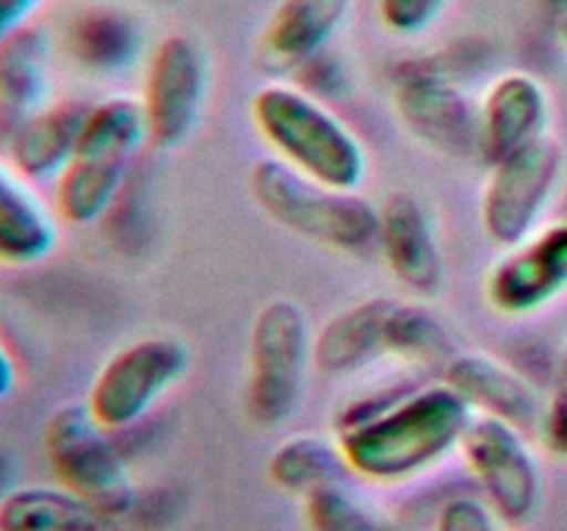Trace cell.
I'll list each match as a JSON object with an SVG mask.
<instances>
[{
  "label": "cell",
  "instance_id": "cell-26",
  "mask_svg": "<svg viewBox=\"0 0 567 531\" xmlns=\"http://www.w3.org/2000/svg\"><path fill=\"white\" fill-rule=\"evenodd\" d=\"M537 435H540L543 448L551 457L565 459L567 462V343L559 352L557 365H554L551 387L543 396V413L540 424H537Z\"/></svg>",
  "mask_w": 567,
  "mask_h": 531
},
{
  "label": "cell",
  "instance_id": "cell-28",
  "mask_svg": "<svg viewBox=\"0 0 567 531\" xmlns=\"http://www.w3.org/2000/svg\"><path fill=\"white\" fill-rule=\"evenodd\" d=\"M435 531H509L482 496H454L441 507Z\"/></svg>",
  "mask_w": 567,
  "mask_h": 531
},
{
  "label": "cell",
  "instance_id": "cell-12",
  "mask_svg": "<svg viewBox=\"0 0 567 531\" xmlns=\"http://www.w3.org/2000/svg\"><path fill=\"white\" fill-rule=\"evenodd\" d=\"M567 293V216L537 227L493 263L485 296L496 313L526 319Z\"/></svg>",
  "mask_w": 567,
  "mask_h": 531
},
{
  "label": "cell",
  "instance_id": "cell-4",
  "mask_svg": "<svg viewBox=\"0 0 567 531\" xmlns=\"http://www.w3.org/2000/svg\"><path fill=\"white\" fill-rule=\"evenodd\" d=\"M255 205L282 230L341 254H377L380 208L358 191L324 186L280 158H260L249 169Z\"/></svg>",
  "mask_w": 567,
  "mask_h": 531
},
{
  "label": "cell",
  "instance_id": "cell-31",
  "mask_svg": "<svg viewBox=\"0 0 567 531\" xmlns=\"http://www.w3.org/2000/svg\"><path fill=\"white\" fill-rule=\"evenodd\" d=\"M11 485H14V465H11L9 457H3V454H0V498H3L6 492L14 490Z\"/></svg>",
  "mask_w": 567,
  "mask_h": 531
},
{
  "label": "cell",
  "instance_id": "cell-14",
  "mask_svg": "<svg viewBox=\"0 0 567 531\" xmlns=\"http://www.w3.org/2000/svg\"><path fill=\"white\" fill-rule=\"evenodd\" d=\"M551 127V94L524 70L493 77L480 103V160L487 166L543 142Z\"/></svg>",
  "mask_w": 567,
  "mask_h": 531
},
{
  "label": "cell",
  "instance_id": "cell-9",
  "mask_svg": "<svg viewBox=\"0 0 567 531\" xmlns=\"http://www.w3.org/2000/svg\"><path fill=\"white\" fill-rule=\"evenodd\" d=\"M210 94V59L192 33H166L153 44L142 75L147 144L175 149L192 138Z\"/></svg>",
  "mask_w": 567,
  "mask_h": 531
},
{
  "label": "cell",
  "instance_id": "cell-13",
  "mask_svg": "<svg viewBox=\"0 0 567 531\" xmlns=\"http://www.w3.org/2000/svg\"><path fill=\"white\" fill-rule=\"evenodd\" d=\"M377 208V254L388 274L415 299L437 296L446 282V258L426 205L415 194L393 191Z\"/></svg>",
  "mask_w": 567,
  "mask_h": 531
},
{
  "label": "cell",
  "instance_id": "cell-5",
  "mask_svg": "<svg viewBox=\"0 0 567 531\" xmlns=\"http://www.w3.org/2000/svg\"><path fill=\"white\" fill-rule=\"evenodd\" d=\"M313 324L297 299L260 304L249 326V368L244 407L260 429H277L297 413L313 368Z\"/></svg>",
  "mask_w": 567,
  "mask_h": 531
},
{
  "label": "cell",
  "instance_id": "cell-25",
  "mask_svg": "<svg viewBox=\"0 0 567 531\" xmlns=\"http://www.w3.org/2000/svg\"><path fill=\"white\" fill-rule=\"evenodd\" d=\"M305 525L308 531H399L341 485L305 496Z\"/></svg>",
  "mask_w": 567,
  "mask_h": 531
},
{
  "label": "cell",
  "instance_id": "cell-34",
  "mask_svg": "<svg viewBox=\"0 0 567 531\" xmlns=\"http://www.w3.org/2000/svg\"><path fill=\"white\" fill-rule=\"evenodd\" d=\"M565 214H567V188H565Z\"/></svg>",
  "mask_w": 567,
  "mask_h": 531
},
{
  "label": "cell",
  "instance_id": "cell-6",
  "mask_svg": "<svg viewBox=\"0 0 567 531\" xmlns=\"http://www.w3.org/2000/svg\"><path fill=\"white\" fill-rule=\"evenodd\" d=\"M42 448L59 485L125 520L136 507V487L125 457L86 402L64 404L44 420Z\"/></svg>",
  "mask_w": 567,
  "mask_h": 531
},
{
  "label": "cell",
  "instance_id": "cell-7",
  "mask_svg": "<svg viewBox=\"0 0 567 531\" xmlns=\"http://www.w3.org/2000/svg\"><path fill=\"white\" fill-rule=\"evenodd\" d=\"M192 352L175 335H144L116 348L97 368L86 407L109 431H125L153 413L161 398L181 385Z\"/></svg>",
  "mask_w": 567,
  "mask_h": 531
},
{
  "label": "cell",
  "instance_id": "cell-17",
  "mask_svg": "<svg viewBox=\"0 0 567 531\" xmlns=\"http://www.w3.org/2000/svg\"><path fill=\"white\" fill-rule=\"evenodd\" d=\"M86 111L81 100L44 103L6 138L9 164L31 183L55 180L75 153Z\"/></svg>",
  "mask_w": 567,
  "mask_h": 531
},
{
  "label": "cell",
  "instance_id": "cell-16",
  "mask_svg": "<svg viewBox=\"0 0 567 531\" xmlns=\"http://www.w3.org/2000/svg\"><path fill=\"white\" fill-rule=\"evenodd\" d=\"M354 0H280L260 31V55L277 72H297L330 48Z\"/></svg>",
  "mask_w": 567,
  "mask_h": 531
},
{
  "label": "cell",
  "instance_id": "cell-24",
  "mask_svg": "<svg viewBox=\"0 0 567 531\" xmlns=\"http://www.w3.org/2000/svg\"><path fill=\"white\" fill-rule=\"evenodd\" d=\"M269 479L277 487L297 496H310L341 481L347 473V459H343L341 446L336 437L321 435H293L282 440L275 451L269 454Z\"/></svg>",
  "mask_w": 567,
  "mask_h": 531
},
{
  "label": "cell",
  "instance_id": "cell-2",
  "mask_svg": "<svg viewBox=\"0 0 567 531\" xmlns=\"http://www.w3.org/2000/svg\"><path fill=\"white\" fill-rule=\"evenodd\" d=\"M249 116L275 158L341 191H358L369 153L358 133L299 83H266L249 100Z\"/></svg>",
  "mask_w": 567,
  "mask_h": 531
},
{
  "label": "cell",
  "instance_id": "cell-27",
  "mask_svg": "<svg viewBox=\"0 0 567 531\" xmlns=\"http://www.w3.org/2000/svg\"><path fill=\"white\" fill-rule=\"evenodd\" d=\"M452 0H377L382 28L393 37H419L446 11Z\"/></svg>",
  "mask_w": 567,
  "mask_h": 531
},
{
  "label": "cell",
  "instance_id": "cell-11",
  "mask_svg": "<svg viewBox=\"0 0 567 531\" xmlns=\"http://www.w3.org/2000/svg\"><path fill=\"white\" fill-rule=\"evenodd\" d=\"M393 111L404 131L432 153L454 160L480 158V105L421 55L393 70Z\"/></svg>",
  "mask_w": 567,
  "mask_h": 531
},
{
  "label": "cell",
  "instance_id": "cell-1",
  "mask_svg": "<svg viewBox=\"0 0 567 531\" xmlns=\"http://www.w3.org/2000/svg\"><path fill=\"white\" fill-rule=\"evenodd\" d=\"M474 409L446 382H404L352 398L338 413L336 440L349 473L374 485L419 479L457 451Z\"/></svg>",
  "mask_w": 567,
  "mask_h": 531
},
{
  "label": "cell",
  "instance_id": "cell-23",
  "mask_svg": "<svg viewBox=\"0 0 567 531\" xmlns=\"http://www.w3.org/2000/svg\"><path fill=\"white\" fill-rule=\"evenodd\" d=\"M457 354L452 330L419 302L393 299L385 321V357L415 368H446Z\"/></svg>",
  "mask_w": 567,
  "mask_h": 531
},
{
  "label": "cell",
  "instance_id": "cell-3",
  "mask_svg": "<svg viewBox=\"0 0 567 531\" xmlns=\"http://www.w3.org/2000/svg\"><path fill=\"white\" fill-rule=\"evenodd\" d=\"M147 144L142 100L111 94L89 103L70 164L53 180V210L72 227L103 219L120 197L133 158Z\"/></svg>",
  "mask_w": 567,
  "mask_h": 531
},
{
  "label": "cell",
  "instance_id": "cell-15",
  "mask_svg": "<svg viewBox=\"0 0 567 531\" xmlns=\"http://www.w3.org/2000/svg\"><path fill=\"white\" fill-rule=\"evenodd\" d=\"M443 382L468 402L476 415H491L524 431H537L543 396L529 376L487 352H457L443 368Z\"/></svg>",
  "mask_w": 567,
  "mask_h": 531
},
{
  "label": "cell",
  "instance_id": "cell-33",
  "mask_svg": "<svg viewBox=\"0 0 567 531\" xmlns=\"http://www.w3.org/2000/svg\"><path fill=\"white\" fill-rule=\"evenodd\" d=\"M554 28H557V39H559V44H563V48L567 50V14L559 17V20L554 22Z\"/></svg>",
  "mask_w": 567,
  "mask_h": 531
},
{
  "label": "cell",
  "instance_id": "cell-8",
  "mask_svg": "<svg viewBox=\"0 0 567 531\" xmlns=\"http://www.w3.org/2000/svg\"><path fill=\"white\" fill-rule=\"evenodd\" d=\"M480 496L507 529H524L543 507V468L524 429L476 415L460 442Z\"/></svg>",
  "mask_w": 567,
  "mask_h": 531
},
{
  "label": "cell",
  "instance_id": "cell-29",
  "mask_svg": "<svg viewBox=\"0 0 567 531\" xmlns=\"http://www.w3.org/2000/svg\"><path fill=\"white\" fill-rule=\"evenodd\" d=\"M42 3L44 0H0V39L14 33L17 28L28 25L33 11Z\"/></svg>",
  "mask_w": 567,
  "mask_h": 531
},
{
  "label": "cell",
  "instance_id": "cell-21",
  "mask_svg": "<svg viewBox=\"0 0 567 531\" xmlns=\"http://www.w3.org/2000/svg\"><path fill=\"white\" fill-rule=\"evenodd\" d=\"M50 59L48 33L31 22L0 39V133L6 138L48 103Z\"/></svg>",
  "mask_w": 567,
  "mask_h": 531
},
{
  "label": "cell",
  "instance_id": "cell-20",
  "mask_svg": "<svg viewBox=\"0 0 567 531\" xmlns=\"http://www.w3.org/2000/svg\"><path fill=\"white\" fill-rule=\"evenodd\" d=\"M55 210L9 160H0V263L25 269L48 258L59 241Z\"/></svg>",
  "mask_w": 567,
  "mask_h": 531
},
{
  "label": "cell",
  "instance_id": "cell-22",
  "mask_svg": "<svg viewBox=\"0 0 567 531\" xmlns=\"http://www.w3.org/2000/svg\"><path fill=\"white\" fill-rule=\"evenodd\" d=\"M142 25L120 6H86L70 17L64 48L72 64L92 75H116L136 64L142 53Z\"/></svg>",
  "mask_w": 567,
  "mask_h": 531
},
{
  "label": "cell",
  "instance_id": "cell-10",
  "mask_svg": "<svg viewBox=\"0 0 567 531\" xmlns=\"http://www.w3.org/2000/svg\"><path fill=\"white\" fill-rule=\"evenodd\" d=\"M480 199V221L496 247L509 249L543 227L563 186L565 153L557 138L543 142L487 166Z\"/></svg>",
  "mask_w": 567,
  "mask_h": 531
},
{
  "label": "cell",
  "instance_id": "cell-18",
  "mask_svg": "<svg viewBox=\"0 0 567 531\" xmlns=\"http://www.w3.org/2000/svg\"><path fill=\"white\" fill-rule=\"evenodd\" d=\"M391 296L363 299L332 315L313 337V368L324 376H352L385 357Z\"/></svg>",
  "mask_w": 567,
  "mask_h": 531
},
{
  "label": "cell",
  "instance_id": "cell-19",
  "mask_svg": "<svg viewBox=\"0 0 567 531\" xmlns=\"http://www.w3.org/2000/svg\"><path fill=\"white\" fill-rule=\"evenodd\" d=\"M0 531H127V525L70 487L31 485L0 498Z\"/></svg>",
  "mask_w": 567,
  "mask_h": 531
},
{
  "label": "cell",
  "instance_id": "cell-30",
  "mask_svg": "<svg viewBox=\"0 0 567 531\" xmlns=\"http://www.w3.org/2000/svg\"><path fill=\"white\" fill-rule=\"evenodd\" d=\"M14 385H17L14 354H11V348L6 346V341L0 337V402L14 391Z\"/></svg>",
  "mask_w": 567,
  "mask_h": 531
},
{
  "label": "cell",
  "instance_id": "cell-32",
  "mask_svg": "<svg viewBox=\"0 0 567 531\" xmlns=\"http://www.w3.org/2000/svg\"><path fill=\"white\" fill-rule=\"evenodd\" d=\"M537 6H540L543 14L551 17L554 22H557L563 14H567V0H537Z\"/></svg>",
  "mask_w": 567,
  "mask_h": 531
}]
</instances>
